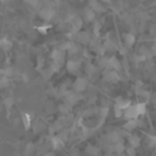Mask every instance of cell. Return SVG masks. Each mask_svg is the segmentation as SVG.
Segmentation results:
<instances>
[{"label": "cell", "instance_id": "6da1fadb", "mask_svg": "<svg viewBox=\"0 0 156 156\" xmlns=\"http://www.w3.org/2000/svg\"><path fill=\"white\" fill-rule=\"evenodd\" d=\"M74 92H77V93H81V92H83L86 88H88V80L83 77H78L76 81H74Z\"/></svg>", "mask_w": 156, "mask_h": 156}, {"label": "cell", "instance_id": "7a4b0ae2", "mask_svg": "<svg viewBox=\"0 0 156 156\" xmlns=\"http://www.w3.org/2000/svg\"><path fill=\"white\" fill-rule=\"evenodd\" d=\"M38 15H40L43 19H45V21H49V19H52L55 16V10L51 7H48V5H44V7L40 8Z\"/></svg>", "mask_w": 156, "mask_h": 156}, {"label": "cell", "instance_id": "3957f363", "mask_svg": "<svg viewBox=\"0 0 156 156\" xmlns=\"http://www.w3.org/2000/svg\"><path fill=\"white\" fill-rule=\"evenodd\" d=\"M80 99H82V94L81 93H77V92H69V94L65 97V103L66 104H69L70 107H73L74 104H77V101Z\"/></svg>", "mask_w": 156, "mask_h": 156}, {"label": "cell", "instance_id": "277c9868", "mask_svg": "<svg viewBox=\"0 0 156 156\" xmlns=\"http://www.w3.org/2000/svg\"><path fill=\"white\" fill-rule=\"evenodd\" d=\"M107 138H108V143L111 144V145H116V144L122 143V137H121V133L116 132V130H112V132H110L107 134Z\"/></svg>", "mask_w": 156, "mask_h": 156}, {"label": "cell", "instance_id": "5b68a950", "mask_svg": "<svg viewBox=\"0 0 156 156\" xmlns=\"http://www.w3.org/2000/svg\"><path fill=\"white\" fill-rule=\"evenodd\" d=\"M65 52L60 51L59 48L55 49L54 52H52V59H54V63L58 66H62L63 63H65Z\"/></svg>", "mask_w": 156, "mask_h": 156}, {"label": "cell", "instance_id": "8992f818", "mask_svg": "<svg viewBox=\"0 0 156 156\" xmlns=\"http://www.w3.org/2000/svg\"><path fill=\"white\" fill-rule=\"evenodd\" d=\"M125 116L127 118V121H130V119H138L140 114H138V111H137V105H130V107H127L126 110H125Z\"/></svg>", "mask_w": 156, "mask_h": 156}, {"label": "cell", "instance_id": "52a82bcc", "mask_svg": "<svg viewBox=\"0 0 156 156\" xmlns=\"http://www.w3.org/2000/svg\"><path fill=\"white\" fill-rule=\"evenodd\" d=\"M104 81H107V82H116V81H119L118 71H114V70H111V69H107V71L104 73Z\"/></svg>", "mask_w": 156, "mask_h": 156}, {"label": "cell", "instance_id": "ba28073f", "mask_svg": "<svg viewBox=\"0 0 156 156\" xmlns=\"http://www.w3.org/2000/svg\"><path fill=\"white\" fill-rule=\"evenodd\" d=\"M80 66H81V62H78V60H69V62L66 63L67 71L69 73H73V74L80 70Z\"/></svg>", "mask_w": 156, "mask_h": 156}, {"label": "cell", "instance_id": "9c48e42d", "mask_svg": "<svg viewBox=\"0 0 156 156\" xmlns=\"http://www.w3.org/2000/svg\"><path fill=\"white\" fill-rule=\"evenodd\" d=\"M77 43H78V44H89V43H92L89 33H86V32H81V33H78Z\"/></svg>", "mask_w": 156, "mask_h": 156}, {"label": "cell", "instance_id": "30bf717a", "mask_svg": "<svg viewBox=\"0 0 156 156\" xmlns=\"http://www.w3.org/2000/svg\"><path fill=\"white\" fill-rule=\"evenodd\" d=\"M51 145L54 149H62L65 147V141L62 138H59L58 136H55V137L51 138Z\"/></svg>", "mask_w": 156, "mask_h": 156}, {"label": "cell", "instance_id": "8fae6325", "mask_svg": "<svg viewBox=\"0 0 156 156\" xmlns=\"http://www.w3.org/2000/svg\"><path fill=\"white\" fill-rule=\"evenodd\" d=\"M110 69L111 70H114V71H119L122 69L121 62L118 60V58L116 56H111L110 58Z\"/></svg>", "mask_w": 156, "mask_h": 156}, {"label": "cell", "instance_id": "7c38bea8", "mask_svg": "<svg viewBox=\"0 0 156 156\" xmlns=\"http://www.w3.org/2000/svg\"><path fill=\"white\" fill-rule=\"evenodd\" d=\"M94 16H96V12H94V11L92 10L90 7H86L85 10H83V19H85L86 22L93 21Z\"/></svg>", "mask_w": 156, "mask_h": 156}, {"label": "cell", "instance_id": "4fadbf2b", "mask_svg": "<svg viewBox=\"0 0 156 156\" xmlns=\"http://www.w3.org/2000/svg\"><path fill=\"white\" fill-rule=\"evenodd\" d=\"M123 40H125V44H126L127 47H132L133 44H134L136 41V37H134V33H125L123 34Z\"/></svg>", "mask_w": 156, "mask_h": 156}, {"label": "cell", "instance_id": "5bb4252c", "mask_svg": "<svg viewBox=\"0 0 156 156\" xmlns=\"http://www.w3.org/2000/svg\"><path fill=\"white\" fill-rule=\"evenodd\" d=\"M89 7H90L94 12H103V11H105L104 5H103L101 3H99V2H90L89 3Z\"/></svg>", "mask_w": 156, "mask_h": 156}, {"label": "cell", "instance_id": "9a60e30c", "mask_svg": "<svg viewBox=\"0 0 156 156\" xmlns=\"http://www.w3.org/2000/svg\"><path fill=\"white\" fill-rule=\"evenodd\" d=\"M137 126H138V119H130V121H127L126 123L123 125V127L126 130H133V129H136Z\"/></svg>", "mask_w": 156, "mask_h": 156}, {"label": "cell", "instance_id": "2e32d148", "mask_svg": "<svg viewBox=\"0 0 156 156\" xmlns=\"http://www.w3.org/2000/svg\"><path fill=\"white\" fill-rule=\"evenodd\" d=\"M129 143H130V147H133V148H138L141 144V140L138 136H130L129 137Z\"/></svg>", "mask_w": 156, "mask_h": 156}, {"label": "cell", "instance_id": "e0dca14e", "mask_svg": "<svg viewBox=\"0 0 156 156\" xmlns=\"http://www.w3.org/2000/svg\"><path fill=\"white\" fill-rule=\"evenodd\" d=\"M73 29H74V32H77L78 33V30L81 29V26H82V19L80 18V16H74L73 18Z\"/></svg>", "mask_w": 156, "mask_h": 156}, {"label": "cell", "instance_id": "ac0fdd59", "mask_svg": "<svg viewBox=\"0 0 156 156\" xmlns=\"http://www.w3.org/2000/svg\"><path fill=\"white\" fill-rule=\"evenodd\" d=\"M103 48H104V51H115V49H119L118 47L110 40H107L104 44H103Z\"/></svg>", "mask_w": 156, "mask_h": 156}, {"label": "cell", "instance_id": "d6986e66", "mask_svg": "<svg viewBox=\"0 0 156 156\" xmlns=\"http://www.w3.org/2000/svg\"><path fill=\"white\" fill-rule=\"evenodd\" d=\"M99 152H100L99 147H94V145H88V147H86V154H89L90 156L99 155Z\"/></svg>", "mask_w": 156, "mask_h": 156}, {"label": "cell", "instance_id": "ffe728a7", "mask_svg": "<svg viewBox=\"0 0 156 156\" xmlns=\"http://www.w3.org/2000/svg\"><path fill=\"white\" fill-rule=\"evenodd\" d=\"M34 145H33L32 143H29V144H26V147H25V149H23V155L25 156H32L33 155V152H34Z\"/></svg>", "mask_w": 156, "mask_h": 156}, {"label": "cell", "instance_id": "44dd1931", "mask_svg": "<svg viewBox=\"0 0 156 156\" xmlns=\"http://www.w3.org/2000/svg\"><path fill=\"white\" fill-rule=\"evenodd\" d=\"M0 45H2V48L4 49V51H8V49H11V41L7 40V38H2V41H0Z\"/></svg>", "mask_w": 156, "mask_h": 156}, {"label": "cell", "instance_id": "7402d4cb", "mask_svg": "<svg viewBox=\"0 0 156 156\" xmlns=\"http://www.w3.org/2000/svg\"><path fill=\"white\" fill-rule=\"evenodd\" d=\"M114 114H115L116 118H121L122 115H125V110L122 107H119L118 104H115V107H114Z\"/></svg>", "mask_w": 156, "mask_h": 156}, {"label": "cell", "instance_id": "603a6c76", "mask_svg": "<svg viewBox=\"0 0 156 156\" xmlns=\"http://www.w3.org/2000/svg\"><path fill=\"white\" fill-rule=\"evenodd\" d=\"M125 151V145H123V141L122 143H119V144H116V145H114V152L115 154H118V155H121L122 152Z\"/></svg>", "mask_w": 156, "mask_h": 156}, {"label": "cell", "instance_id": "cb8c5ba5", "mask_svg": "<svg viewBox=\"0 0 156 156\" xmlns=\"http://www.w3.org/2000/svg\"><path fill=\"white\" fill-rule=\"evenodd\" d=\"M22 121H23L25 127H26V129H29V127H30V115H29V114H23V115H22Z\"/></svg>", "mask_w": 156, "mask_h": 156}, {"label": "cell", "instance_id": "d4e9b609", "mask_svg": "<svg viewBox=\"0 0 156 156\" xmlns=\"http://www.w3.org/2000/svg\"><path fill=\"white\" fill-rule=\"evenodd\" d=\"M136 105H137L138 114H140V115H144V114H145V111H147V105L144 104V103H138V104H136Z\"/></svg>", "mask_w": 156, "mask_h": 156}, {"label": "cell", "instance_id": "484cf974", "mask_svg": "<svg viewBox=\"0 0 156 156\" xmlns=\"http://www.w3.org/2000/svg\"><path fill=\"white\" fill-rule=\"evenodd\" d=\"M81 51V47H80V44H77V43H74L73 44V47L70 48V51H69V54L70 55H73V54H77V52H80Z\"/></svg>", "mask_w": 156, "mask_h": 156}, {"label": "cell", "instance_id": "4316f807", "mask_svg": "<svg viewBox=\"0 0 156 156\" xmlns=\"http://www.w3.org/2000/svg\"><path fill=\"white\" fill-rule=\"evenodd\" d=\"M96 71H97V67H96V66H93V65H88V66H86V73H88L89 76L94 74Z\"/></svg>", "mask_w": 156, "mask_h": 156}, {"label": "cell", "instance_id": "83f0119b", "mask_svg": "<svg viewBox=\"0 0 156 156\" xmlns=\"http://www.w3.org/2000/svg\"><path fill=\"white\" fill-rule=\"evenodd\" d=\"M108 108H101V110H99V115H100V118H101V122L105 119V116L108 115Z\"/></svg>", "mask_w": 156, "mask_h": 156}, {"label": "cell", "instance_id": "f1b7e54d", "mask_svg": "<svg viewBox=\"0 0 156 156\" xmlns=\"http://www.w3.org/2000/svg\"><path fill=\"white\" fill-rule=\"evenodd\" d=\"M70 105H69V104H66V103H65V104H62V105H60V107H59V110L60 111H62V112H66V114H67L69 112V111H70Z\"/></svg>", "mask_w": 156, "mask_h": 156}, {"label": "cell", "instance_id": "f546056e", "mask_svg": "<svg viewBox=\"0 0 156 156\" xmlns=\"http://www.w3.org/2000/svg\"><path fill=\"white\" fill-rule=\"evenodd\" d=\"M8 83H10V80H8L7 77H2V82H0V86H2V88H5V86H8Z\"/></svg>", "mask_w": 156, "mask_h": 156}, {"label": "cell", "instance_id": "4dcf8cb0", "mask_svg": "<svg viewBox=\"0 0 156 156\" xmlns=\"http://www.w3.org/2000/svg\"><path fill=\"white\" fill-rule=\"evenodd\" d=\"M148 140H149V147H156V136H149L148 137Z\"/></svg>", "mask_w": 156, "mask_h": 156}, {"label": "cell", "instance_id": "1f68e13d", "mask_svg": "<svg viewBox=\"0 0 156 156\" xmlns=\"http://www.w3.org/2000/svg\"><path fill=\"white\" fill-rule=\"evenodd\" d=\"M126 152H127V155H129V156H134L136 155V148H133V147H129V148L126 149Z\"/></svg>", "mask_w": 156, "mask_h": 156}, {"label": "cell", "instance_id": "d6a6232c", "mask_svg": "<svg viewBox=\"0 0 156 156\" xmlns=\"http://www.w3.org/2000/svg\"><path fill=\"white\" fill-rule=\"evenodd\" d=\"M134 60H136L137 63H140V62H144V60H145V58H144L143 55L138 54V55H136V56H134Z\"/></svg>", "mask_w": 156, "mask_h": 156}, {"label": "cell", "instance_id": "836d02e7", "mask_svg": "<svg viewBox=\"0 0 156 156\" xmlns=\"http://www.w3.org/2000/svg\"><path fill=\"white\" fill-rule=\"evenodd\" d=\"M4 104H5V107H7V108H10L11 105H12V99H11V97H8V99H5Z\"/></svg>", "mask_w": 156, "mask_h": 156}, {"label": "cell", "instance_id": "e575fe53", "mask_svg": "<svg viewBox=\"0 0 156 156\" xmlns=\"http://www.w3.org/2000/svg\"><path fill=\"white\" fill-rule=\"evenodd\" d=\"M26 3L29 5H33V7H38V5H40V3L38 2H26Z\"/></svg>", "mask_w": 156, "mask_h": 156}, {"label": "cell", "instance_id": "d590c367", "mask_svg": "<svg viewBox=\"0 0 156 156\" xmlns=\"http://www.w3.org/2000/svg\"><path fill=\"white\" fill-rule=\"evenodd\" d=\"M49 27V25H45V26H41V27H38V30H40V32H45L47 29H48Z\"/></svg>", "mask_w": 156, "mask_h": 156}, {"label": "cell", "instance_id": "8d00e7d4", "mask_svg": "<svg viewBox=\"0 0 156 156\" xmlns=\"http://www.w3.org/2000/svg\"><path fill=\"white\" fill-rule=\"evenodd\" d=\"M70 156H80V154H78V151H76V149H73V151L70 152Z\"/></svg>", "mask_w": 156, "mask_h": 156}, {"label": "cell", "instance_id": "74e56055", "mask_svg": "<svg viewBox=\"0 0 156 156\" xmlns=\"http://www.w3.org/2000/svg\"><path fill=\"white\" fill-rule=\"evenodd\" d=\"M151 51H152V55H154V56H156V45H155V44H154V45H152Z\"/></svg>", "mask_w": 156, "mask_h": 156}, {"label": "cell", "instance_id": "f35d334b", "mask_svg": "<svg viewBox=\"0 0 156 156\" xmlns=\"http://www.w3.org/2000/svg\"><path fill=\"white\" fill-rule=\"evenodd\" d=\"M119 52H121L122 55H126V48H121V47H119V49H118Z\"/></svg>", "mask_w": 156, "mask_h": 156}, {"label": "cell", "instance_id": "ab89813d", "mask_svg": "<svg viewBox=\"0 0 156 156\" xmlns=\"http://www.w3.org/2000/svg\"><path fill=\"white\" fill-rule=\"evenodd\" d=\"M44 156H55V154H51V152H48V154H44Z\"/></svg>", "mask_w": 156, "mask_h": 156}, {"label": "cell", "instance_id": "60d3db41", "mask_svg": "<svg viewBox=\"0 0 156 156\" xmlns=\"http://www.w3.org/2000/svg\"><path fill=\"white\" fill-rule=\"evenodd\" d=\"M155 154H156V147H155Z\"/></svg>", "mask_w": 156, "mask_h": 156}]
</instances>
